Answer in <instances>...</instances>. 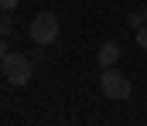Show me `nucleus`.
Masks as SVG:
<instances>
[{
	"instance_id": "39448f33",
	"label": "nucleus",
	"mask_w": 147,
	"mask_h": 126,
	"mask_svg": "<svg viewBox=\"0 0 147 126\" xmlns=\"http://www.w3.org/2000/svg\"><path fill=\"white\" fill-rule=\"evenodd\" d=\"M137 44H140V48H147V24H140V27H137Z\"/></svg>"
},
{
	"instance_id": "20e7f679",
	"label": "nucleus",
	"mask_w": 147,
	"mask_h": 126,
	"mask_svg": "<svg viewBox=\"0 0 147 126\" xmlns=\"http://www.w3.org/2000/svg\"><path fill=\"white\" fill-rule=\"evenodd\" d=\"M96 61H99V68H113V65L120 61V41H106L103 48H99Z\"/></svg>"
},
{
	"instance_id": "7ed1b4c3",
	"label": "nucleus",
	"mask_w": 147,
	"mask_h": 126,
	"mask_svg": "<svg viewBox=\"0 0 147 126\" xmlns=\"http://www.w3.org/2000/svg\"><path fill=\"white\" fill-rule=\"evenodd\" d=\"M28 34H31L34 44H55V41H58V17H55L51 10H41L34 21H31Z\"/></svg>"
},
{
	"instance_id": "f257e3e1",
	"label": "nucleus",
	"mask_w": 147,
	"mask_h": 126,
	"mask_svg": "<svg viewBox=\"0 0 147 126\" xmlns=\"http://www.w3.org/2000/svg\"><path fill=\"white\" fill-rule=\"evenodd\" d=\"M0 68H3V79L10 85H28L31 75H34L31 58H28V55H17V51H7V55L0 58Z\"/></svg>"
},
{
	"instance_id": "423d86ee",
	"label": "nucleus",
	"mask_w": 147,
	"mask_h": 126,
	"mask_svg": "<svg viewBox=\"0 0 147 126\" xmlns=\"http://www.w3.org/2000/svg\"><path fill=\"white\" fill-rule=\"evenodd\" d=\"M127 24H130V27H134V31H137V27H140V24H144V14H130V17H127Z\"/></svg>"
},
{
	"instance_id": "f03ea898",
	"label": "nucleus",
	"mask_w": 147,
	"mask_h": 126,
	"mask_svg": "<svg viewBox=\"0 0 147 126\" xmlns=\"http://www.w3.org/2000/svg\"><path fill=\"white\" fill-rule=\"evenodd\" d=\"M99 89H103V95L113 99V102H127V99L134 95L130 79H127L123 72H116V65H113V68H103V75H99Z\"/></svg>"
},
{
	"instance_id": "6e6552de",
	"label": "nucleus",
	"mask_w": 147,
	"mask_h": 126,
	"mask_svg": "<svg viewBox=\"0 0 147 126\" xmlns=\"http://www.w3.org/2000/svg\"><path fill=\"white\" fill-rule=\"evenodd\" d=\"M3 55H7V48H3V44H0V58H3Z\"/></svg>"
},
{
	"instance_id": "9d476101",
	"label": "nucleus",
	"mask_w": 147,
	"mask_h": 126,
	"mask_svg": "<svg viewBox=\"0 0 147 126\" xmlns=\"http://www.w3.org/2000/svg\"><path fill=\"white\" fill-rule=\"evenodd\" d=\"M144 21H147V10H144Z\"/></svg>"
},
{
	"instance_id": "1a4fd4ad",
	"label": "nucleus",
	"mask_w": 147,
	"mask_h": 126,
	"mask_svg": "<svg viewBox=\"0 0 147 126\" xmlns=\"http://www.w3.org/2000/svg\"><path fill=\"white\" fill-rule=\"evenodd\" d=\"M0 79H3V68H0Z\"/></svg>"
},
{
	"instance_id": "0eeeda50",
	"label": "nucleus",
	"mask_w": 147,
	"mask_h": 126,
	"mask_svg": "<svg viewBox=\"0 0 147 126\" xmlns=\"http://www.w3.org/2000/svg\"><path fill=\"white\" fill-rule=\"evenodd\" d=\"M17 7V0H0V10H14Z\"/></svg>"
}]
</instances>
